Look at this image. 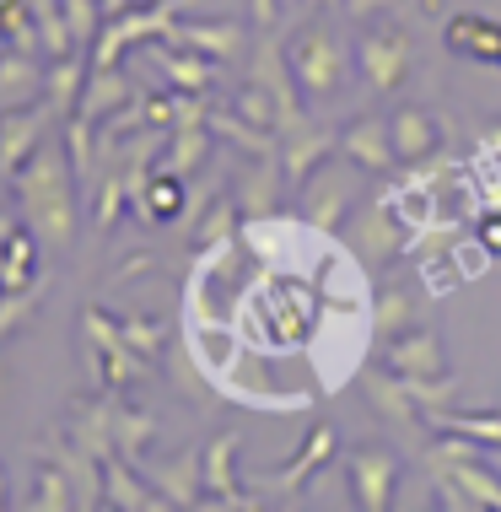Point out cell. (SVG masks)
<instances>
[{
	"instance_id": "obj_3",
	"label": "cell",
	"mask_w": 501,
	"mask_h": 512,
	"mask_svg": "<svg viewBox=\"0 0 501 512\" xmlns=\"http://www.w3.org/2000/svg\"><path fill=\"white\" fill-rule=\"evenodd\" d=\"M410 65H415V49H410V33L399 22H367L356 38V71L367 76L372 92H399L410 81Z\"/></svg>"
},
{
	"instance_id": "obj_22",
	"label": "cell",
	"mask_w": 501,
	"mask_h": 512,
	"mask_svg": "<svg viewBox=\"0 0 501 512\" xmlns=\"http://www.w3.org/2000/svg\"><path fill=\"white\" fill-rule=\"evenodd\" d=\"M162 71L173 87H184V92H205L216 81V60L211 54H200V49H189V54H162Z\"/></svg>"
},
{
	"instance_id": "obj_28",
	"label": "cell",
	"mask_w": 501,
	"mask_h": 512,
	"mask_svg": "<svg viewBox=\"0 0 501 512\" xmlns=\"http://www.w3.org/2000/svg\"><path fill=\"white\" fill-rule=\"evenodd\" d=\"M33 259H38V243L27 238V232H11V265L0 270V281H6L11 292H22V286H27V270H33Z\"/></svg>"
},
{
	"instance_id": "obj_27",
	"label": "cell",
	"mask_w": 501,
	"mask_h": 512,
	"mask_svg": "<svg viewBox=\"0 0 501 512\" xmlns=\"http://www.w3.org/2000/svg\"><path fill=\"white\" fill-rule=\"evenodd\" d=\"M151 432H157V421L141 410H114V448L124 453V459H135V453L151 442Z\"/></svg>"
},
{
	"instance_id": "obj_37",
	"label": "cell",
	"mask_w": 501,
	"mask_h": 512,
	"mask_svg": "<svg viewBox=\"0 0 501 512\" xmlns=\"http://www.w3.org/2000/svg\"><path fill=\"white\" fill-rule=\"evenodd\" d=\"M491 453H496V464H501V448H491Z\"/></svg>"
},
{
	"instance_id": "obj_9",
	"label": "cell",
	"mask_w": 501,
	"mask_h": 512,
	"mask_svg": "<svg viewBox=\"0 0 501 512\" xmlns=\"http://www.w3.org/2000/svg\"><path fill=\"white\" fill-rule=\"evenodd\" d=\"M340 151L356 162L361 173H394V162H399V151H394V135H388V119H378V114H367V119L345 124V135H340Z\"/></svg>"
},
{
	"instance_id": "obj_36",
	"label": "cell",
	"mask_w": 501,
	"mask_h": 512,
	"mask_svg": "<svg viewBox=\"0 0 501 512\" xmlns=\"http://www.w3.org/2000/svg\"><path fill=\"white\" fill-rule=\"evenodd\" d=\"M0 54H6V33H0Z\"/></svg>"
},
{
	"instance_id": "obj_31",
	"label": "cell",
	"mask_w": 501,
	"mask_h": 512,
	"mask_svg": "<svg viewBox=\"0 0 501 512\" xmlns=\"http://www.w3.org/2000/svg\"><path fill=\"white\" fill-rule=\"evenodd\" d=\"M480 248L501 259V216H480Z\"/></svg>"
},
{
	"instance_id": "obj_18",
	"label": "cell",
	"mask_w": 501,
	"mask_h": 512,
	"mask_svg": "<svg viewBox=\"0 0 501 512\" xmlns=\"http://www.w3.org/2000/svg\"><path fill=\"white\" fill-rule=\"evenodd\" d=\"M184 173H173V168H162V173H151L146 178V189L135 200H141V211L151 216V221H178L184 216Z\"/></svg>"
},
{
	"instance_id": "obj_17",
	"label": "cell",
	"mask_w": 501,
	"mask_h": 512,
	"mask_svg": "<svg viewBox=\"0 0 501 512\" xmlns=\"http://www.w3.org/2000/svg\"><path fill=\"white\" fill-rule=\"evenodd\" d=\"M103 496H108L114 507H130V512H141V507H167V496L151 491V486H141V480H135L130 469L114 459V453L103 459Z\"/></svg>"
},
{
	"instance_id": "obj_2",
	"label": "cell",
	"mask_w": 501,
	"mask_h": 512,
	"mask_svg": "<svg viewBox=\"0 0 501 512\" xmlns=\"http://www.w3.org/2000/svg\"><path fill=\"white\" fill-rule=\"evenodd\" d=\"M286 65H291L297 92L313 98V103H329L334 92L345 87V49H340V38H334L329 22L302 27V33L286 44Z\"/></svg>"
},
{
	"instance_id": "obj_34",
	"label": "cell",
	"mask_w": 501,
	"mask_h": 512,
	"mask_svg": "<svg viewBox=\"0 0 501 512\" xmlns=\"http://www.w3.org/2000/svg\"><path fill=\"white\" fill-rule=\"evenodd\" d=\"M308 6H313V11H329V6H340V0H308Z\"/></svg>"
},
{
	"instance_id": "obj_4",
	"label": "cell",
	"mask_w": 501,
	"mask_h": 512,
	"mask_svg": "<svg viewBox=\"0 0 501 512\" xmlns=\"http://www.w3.org/2000/svg\"><path fill=\"white\" fill-rule=\"evenodd\" d=\"M49 119H60V114L49 108V98L0 114V173H17L22 162L49 141Z\"/></svg>"
},
{
	"instance_id": "obj_16",
	"label": "cell",
	"mask_w": 501,
	"mask_h": 512,
	"mask_svg": "<svg viewBox=\"0 0 501 512\" xmlns=\"http://www.w3.org/2000/svg\"><path fill=\"white\" fill-rule=\"evenodd\" d=\"M173 38L184 49L211 54V60H232V54H243V27L238 22H189V27H178Z\"/></svg>"
},
{
	"instance_id": "obj_29",
	"label": "cell",
	"mask_w": 501,
	"mask_h": 512,
	"mask_svg": "<svg viewBox=\"0 0 501 512\" xmlns=\"http://www.w3.org/2000/svg\"><path fill=\"white\" fill-rule=\"evenodd\" d=\"M232 221H238V205H232V200H216V205H211V221H205L194 238H200V243H221V232H232Z\"/></svg>"
},
{
	"instance_id": "obj_32",
	"label": "cell",
	"mask_w": 501,
	"mask_h": 512,
	"mask_svg": "<svg viewBox=\"0 0 501 512\" xmlns=\"http://www.w3.org/2000/svg\"><path fill=\"white\" fill-rule=\"evenodd\" d=\"M388 6V0H345V11H351V17L356 22H372V17H378V11Z\"/></svg>"
},
{
	"instance_id": "obj_15",
	"label": "cell",
	"mask_w": 501,
	"mask_h": 512,
	"mask_svg": "<svg viewBox=\"0 0 501 512\" xmlns=\"http://www.w3.org/2000/svg\"><path fill=\"white\" fill-rule=\"evenodd\" d=\"M442 38H448L453 54H469V60L496 65V54H501V22H491V17H453Z\"/></svg>"
},
{
	"instance_id": "obj_14",
	"label": "cell",
	"mask_w": 501,
	"mask_h": 512,
	"mask_svg": "<svg viewBox=\"0 0 501 512\" xmlns=\"http://www.w3.org/2000/svg\"><path fill=\"white\" fill-rule=\"evenodd\" d=\"M329 459H334V426L324 421V426H313V432H308V442L297 448V459L275 475V486H281V491H302V486H308V475H318Z\"/></svg>"
},
{
	"instance_id": "obj_21",
	"label": "cell",
	"mask_w": 501,
	"mask_h": 512,
	"mask_svg": "<svg viewBox=\"0 0 501 512\" xmlns=\"http://www.w3.org/2000/svg\"><path fill=\"white\" fill-rule=\"evenodd\" d=\"M124 98H130V81H124V76L114 71V65H108V71H97V76L87 81V92H81V108H76V114H87V119L103 124V119L114 114V108H119Z\"/></svg>"
},
{
	"instance_id": "obj_7",
	"label": "cell",
	"mask_w": 501,
	"mask_h": 512,
	"mask_svg": "<svg viewBox=\"0 0 501 512\" xmlns=\"http://www.w3.org/2000/svg\"><path fill=\"white\" fill-rule=\"evenodd\" d=\"M399 227H405V221H399L394 205H388V200H372L367 211L356 216V254L367 259L372 270H388L399 254H405V238H399Z\"/></svg>"
},
{
	"instance_id": "obj_8",
	"label": "cell",
	"mask_w": 501,
	"mask_h": 512,
	"mask_svg": "<svg viewBox=\"0 0 501 512\" xmlns=\"http://www.w3.org/2000/svg\"><path fill=\"white\" fill-rule=\"evenodd\" d=\"M334 146H340V141H334L329 130H313V124H302V119L286 124V130H281V178L291 189H302L318 168H324V157Z\"/></svg>"
},
{
	"instance_id": "obj_5",
	"label": "cell",
	"mask_w": 501,
	"mask_h": 512,
	"mask_svg": "<svg viewBox=\"0 0 501 512\" xmlns=\"http://www.w3.org/2000/svg\"><path fill=\"white\" fill-rule=\"evenodd\" d=\"M388 135H394L399 162H431L448 146V124L431 114V108H394L388 114Z\"/></svg>"
},
{
	"instance_id": "obj_26",
	"label": "cell",
	"mask_w": 501,
	"mask_h": 512,
	"mask_svg": "<svg viewBox=\"0 0 501 512\" xmlns=\"http://www.w3.org/2000/svg\"><path fill=\"white\" fill-rule=\"evenodd\" d=\"M437 426L480 442V448H501V410L496 415H448V410H437Z\"/></svg>"
},
{
	"instance_id": "obj_11",
	"label": "cell",
	"mask_w": 501,
	"mask_h": 512,
	"mask_svg": "<svg viewBox=\"0 0 501 512\" xmlns=\"http://www.w3.org/2000/svg\"><path fill=\"white\" fill-rule=\"evenodd\" d=\"M238 448H243L238 432H221L211 448L200 453V469H205V496H216V502H232V507H248V496L238 491V475H232V464H238Z\"/></svg>"
},
{
	"instance_id": "obj_35",
	"label": "cell",
	"mask_w": 501,
	"mask_h": 512,
	"mask_svg": "<svg viewBox=\"0 0 501 512\" xmlns=\"http://www.w3.org/2000/svg\"><path fill=\"white\" fill-rule=\"evenodd\" d=\"M6 496H11V491H6V469H0V507H6Z\"/></svg>"
},
{
	"instance_id": "obj_13",
	"label": "cell",
	"mask_w": 501,
	"mask_h": 512,
	"mask_svg": "<svg viewBox=\"0 0 501 512\" xmlns=\"http://www.w3.org/2000/svg\"><path fill=\"white\" fill-rule=\"evenodd\" d=\"M345 205H351V189H345L340 178H329V173H313L308 184H302V216H308L318 232H334V227H340Z\"/></svg>"
},
{
	"instance_id": "obj_23",
	"label": "cell",
	"mask_w": 501,
	"mask_h": 512,
	"mask_svg": "<svg viewBox=\"0 0 501 512\" xmlns=\"http://www.w3.org/2000/svg\"><path fill=\"white\" fill-rule=\"evenodd\" d=\"M205 157H211V130H205V124H178L167 168H173V173H194V168H205Z\"/></svg>"
},
{
	"instance_id": "obj_19",
	"label": "cell",
	"mask_w": 501,
	"mask_h": 512,
	"mask_svg": "<svg viewBox=\"0 0 501 512\" xmlns=\"http://www.w3.org/2000/svg\"><path fill=\"white\" fill-rule=\"evenodd\" d=\"M367 399H372V405H378V410L388 415V421H399V426H410L415 415H421V405L410 399L405 378H399L394 367H388V372H372V378H367Z\"/></svg>"
},
{
	"instance_id": "obj_24",
	"label": "cell",
	"mask_w": 501,
	"mask_h": 512,
	"mask_svg": "<svg viewBox=\"0 0 501 512\" xmlns=\"http://www.w3.org/2000/svg\"><path fill=\"white\" fill-rule=\"evenodd\" d=\"M372 324H378L383 340L405 335V329L415 324V302H410V292H394V286H383V292H378V308H372Z\"/></svg>"
},
{
	"instance_id": "obj_1",
	"label": "cell",
	"mask_w": 501,
	"mask_h": 512,
	"mask_svg": "<svg viewBox=\"0 0 501 512\" xmlns=\"http://www.w3.org/2000/svg\"><path fill=\"white\" fill-rule=\"evenodd\" d=\"M71 151L44 141L33 157L17 168V195L22 216L33 227V238H44L49 248H71L76 238V178H71Z\"/></svg>"
},
{
	"instance_id": "obj_6",
	"label": "cell",
	"mask_w": 501,
	"mask_h": 512,
	"mask_svg": "<svg viewBox=\"0 0 501 512\" xmlns=\"http://www.w3.org/2000/svg\"><path fill=\"white\" fill-rule=\"evenodd\" d=\"M351 491H356V507L367 512H383L399 491V453L388 448H356L351 453Z\"/></svg>"
},
{
	"instance_id": "obj_10",
	"label": "cell",
	"mask_w": 501,
	"mask_h": 512,
	"mask_svg": "<svg viewBox=\"0 0 501 512\" xmlns=\"http://www.w3.org/2000/svg\"><path fill=\"white\" fill-rule=\"evenodd\" d=\"M388 367H394L399 378H437V372H448V351H442V335H431V329L410 324L405 335L388 340Z\"/></svg>"
},
{
	"instance_id": "obj_38",
	"label": "cell",
	"mask_w": 501,
	"mask_h": 512,
	"mask_svg": "<svg viewBox=\"0 0 501 512\" xmlns=\"http://www.w3.org/2000/svg\"><path fill=\"white\" fill-rule=\"evenodd\" d=\"M496 65H501V54H496Z\"/></svg>"
},
{
	"instance_id": "obj_30",
	"label": "cell",
	"mask_w": 501,
	"mask_h": 512,
	"mask_svg": "<svg viewBox=\"0 0 501 512\" xmlns=\"http://www.w3.org/2000/svg\"><path fill=\"white\" fill-rule=\"evenodd\" d=\"M119 329H124V340H130V345H135V351H141V356H146V362H151V356H157V345H162V335H157V329H151V324H146V318H124V324H119Z\"/></svg>"
},
{
	"instance_id": "obj_12",
	"label": "cell",
	"mask_w": 501,
	"mask_h": 512,
	"mask_svg": "<svg viewBox=\"0 0 501 512\" xmlns=\"http://www.w3.org/2000/svg\"><path fill=\"white\" fill-rule=\"evenodd\" d=\"M38 98H44V71L33 65V54H27V49H6V54H0V114L27 108Z\"/></svg>"
},
{
	"instance_id": "obj_25",
	"label": "cell",
	"mask_w": 501,
	"mask_h": 512,
	"mask_svg": "<svg viewBox=\"0 0 501 512\" xmlns=\"http://www.w3.org/2000/svg\"><path fill=\"white\" fill-rule=\"evenodd\" d=\"M275 157H281V151H275ZM275 157H259L254 162V168H248L243 173V211L248 216H270V205H275V168H270V162Z\"/></svg>"
},
{
	"instance_id": "obj_33",
	"label": "cell",
	"mask_w": 501,
	"mask_h": 512,
	"mask_svg": "<svg viewBox=\"0 0 501 512\" xmlns=\"http://www.w3.org/2000/svg\"><path fill=\"white\" fill-rule=\"evenodd\" d=\"M248 17H254L259 27H270L275 22V0H248Z\"/></svg>"
},
{
	"instance_id": "obj_20",
	"label": "cell",
	"mask_w": 501,
	"mask_h": 512,
	"mask_svg": "<svg viewBox=\"0 0 501 512\" xmlns=\"http://www.w3.org/2000/svg\"><path fill=\"white\" fill-rule=\"evenodd\" d=\"M81 92H87V71H81L76 54L54 60V71L44 76V98H49L54 114H71V108H81Z\"/></svg>"
}]
</instances>
